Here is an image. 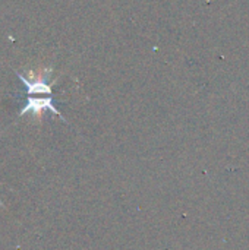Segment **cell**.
<instances>
[{"label": "cell", "mask_w": 249, "mask_h": 250, "mask_svg": "<svg viewBox=\"0 0 249 250\" xmlns=\"http://www.w3.org/2000/svg\"><path fill=\"white\" fill-rule=\"evenodd\" d=\"M45 110H50V111L54 113L56 116L62 117L60 113L56 110L51 97H47V98H34V97H28V103H26V105L23 107V110L19 113V116H23V114H26V113H31V114H34L37 119H40L41 114H43ZM62 119H63V117H62ZM63 120H65V119H63Z\"/></svg>", "instance_id": "cell-1"}, {"label": "cell", "mask_w": 249, "mask_h": 250, "mask_svg": "<svg viewBox=\"0 0 249 250\" xmlns=\"http://www.w3.org/2000/svg\"><path fill=\"white\" fill-rule=\"evenodd\" d=\"M16 75H18V78L23 82V85L26 86V94H28V97H32V95H35V94H47V95L51 94L50 85L45 83L47 75H45V76H37V78H34V76L31 75L29 79H26V78H25L23 75H21L19 72H16Z\"/></svg>", "instance_id": "cell-2"}, {"label": "cell", "mask_w": 249, "mask_h": 250, "mask_svg": "<svg viewBox=\"0 0 249 250\" xmlns=\"http://www.w3.org/2000/svg\"><path fill=\"white\" fill-rule=\"evenodd\" d=\"M0 207H4V205H3V204H1V201H0Z\"/></svg>", "instance_id": "cell-3"}]
</instances>
